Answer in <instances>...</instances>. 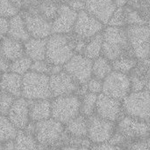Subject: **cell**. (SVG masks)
Listing matches in <instances>:
<instances>
[{
	"label": "cell",
	"instance_id": "6da1fadb",
	"mask_svg": "<svg viewBox=\"0 0 150 150\" xmlns=\"http://www.w3.org/2000/svg\"><path fill=\"white\" fill-rule=\"evenodd\" d=\"M102 56L110 61H113L123 56H134L127 38L126 27L105 26L102 31Z\"/></svg>",
	"mask_w": 150,
	"mask_h": 150
},
{
	"label": "cell",
	"instance_id": "7a4b0ae2",
	"mask_svg": "<svg viewBox=\"0 0 150 150\" xmlns=\"http://www.w3.org/2000/svg\"><path fill=\"white\" fill-rule=\"evenodd\" d=\"M76 34H52L47 39L46 59L52 65H64L75 54Z\"/></svg>",
	"mask_w": 150,
	"mask_h": 150
},
{
	"label": "cell",
	"instance_id": "3957f363",
	"mask_svg": "<svg viewBox=\"0 0 150 150\" xmlns=\"http://www.w3.org/2000/svg\"><path fill=\"white\" fill-rule=\"evenodd\" d=\"M22 97L26 100L52 99L49 75L33 71L23 75Z\"/></svg>",
	"mask_w": 150,
	"mask_h": 150
},
{
	"label": "cell",
	"instance_id": "277c9868",
	"mask_svg": "<svg viewBox=\"0 0 150 150\" xmlns=\"http://www.w3.org/2000/svg\"><path fill=\"white\" fill-rule=\"evenodd\" d=\"M64 132L65 126L53 118L35 122L34 137L41 148H58Z\"/></svg>",
	"mask_w": 150,
	"mask_h": 150
},
{
	"label": "cell",
	"instance_id": "5b68a950",
	"mask_svg": "<svg viewBox=\"0 0 150 150\" xmlns=\"http://www.w3.org/2000/svg\"><path fill=\"white\" fill-rule=\"evenodd\" d=\"M124 115L148 121L150 118V93L147 89L131 91L122 100Z\"/></svg>",
	"mask_w": 150,
	"mask_h": 150
},
{
	"label": "cell",
	"instance_id": "8992f818",
	"mask_svg": "<svg viewBox=\"0 0 150 150\" xmlns=\"http://www.w3.org/2000/svg\"><path fill=\"white\" fill-rule=\"evenodd\" d=\"M51 107L52 118L65 125L80 114L81 97L76 94L54 97Z\"/></svg>",
	"mask_w": 150,
	"mask_h": 150
},
{
	"label": "cell",
	"instance_id": "52a82bcc",
	"mask_svg": "<svg viewBox=\"0 0 150 150\" xmlns=\"http://www.w3.org/2000/svg\"><path fill=\"white\" fill-rule=\"evenodd\" d=\"M126 31L134 56L138 59L149 57L150 25L127 26Z\"/></svg>",
	"mask_w": 150,
	"mask_h": 150
},
{
	"label": "cell",
	"instance_id": "ba28073f",
	"mask_svg": "<svg viewBox=\"0 0 150 150\" xmlns=\"http://www.w3.org/2000/svg\"><path fill=\"white\" fill-rule=\"evenodd\" d=\"M116 131V123L94 114L88 118L87 137L92 144L107 143Z\"/></svg>",
	"mask_w": 150,
	"mask_h": 150
},
{
	"label": "cell",
	"instance_id": "9c48e42d",
	"mask_svg": "<svg viewBox=\"0 0 150 150\" xmlns=\"http://www.w3.org/2000/svg\"><path fill=\"white\" fill-rule=\"evenodd\" d=\"M116 131L120 133L129 142L147 139L150 134L147 121L123 115L116 123Z\"/></svg>",
	"mask_w": 150,
	"mask_h": 150
},
{
	"label": "cell",
	"instance_id": "30bf717a",
	"mask_svg": "<svg viewBox=\"0 0 150 150\" xmlns=\"http://www.w3.org/2000/svg\"><path fill=\"white\" fill-rule=\"evenodd\" d=\"M131 91L128 74L113 70L103 80V93L111 97L122 101Z\"/></svg>",
	"mask_w": 150,
	"mask_h": 150
},
{
	"label": "cell",
	"instance_id": "8fae6325",
	"mask_svg": "<svg viewBox=\"0 0 150 150\" xmlns=\"http://www.w3.org/2000/svg\"><path fill=\"white\" fill-rule=\"evenodd\" d=\"M93 60L83 54H75L64 65L63 70L69 73L80 85L86 84L92 77Z\"/></svg>",
	"mask_w": 150,
	"mask_h": 150
},
{
	"label": "cell",
	"instance_id": "7c38bea8",
	"mask_svg": "<svg viewBox=\"0 0 150 150\" xmlns=\"http://www.w3.org/2000/svg\"><path fill=\"white\" fill-rule=\"evenodd\" d=\"M105 27L101 21L84 10L77 13L73 33L83 39L88 40L101 33Z\"/></svg>",
	"mask_w": 150,
	"mask_h": 150
},
{
	"label": "cell",
	"instance_id": "4fadbf2b",
	"mask_svg": "<svg viewBox=\"0 0 150 150\" xmlns=\"http://www.w3.org/2000/svg\"><path fill=\"white\" fill-rule=\"evenodd\" d=\"M21 12V11H20ZM31 37L47 39L52 34V21L42 15L29 11L21 12Z\"/></svg>",
	"mask_w": 150,
	"mask_h": 150
},
{
	"label": "cell",
	"instance_id": "5bb4252c",
	"mask_svg": "<svg viewBox=\"0 0 150 150\" xmlns=\"http://www.w3.org/2000/svg\"><path fill=\"white\" fill-rule=\"evenodd\" d=\"M95 114L100 118L117 123L124 115L122 101L101 93L98 95Z\"/></svg>",
	"mask_w": 150,
	"mask_h": 150
},
{
	"label": "cell",
	"instance_id": "9a60e30c",
	"mask_svg": "<svg viewBox=\"0 0 150 150\" xmlns=\"http://www.w3.org/2000/svg\"><path fill=\"white\" fill-rule=\"evenodd\" d=\"M49 85L52 98L76 94L80 87V84L64 70L49 75Z\"/></svg>",
	"mask_w": 150,
	"mask_h": 150
},
{
	"label": "cell",
	"instance_id": "2e32d148",
	"mask_svg": "<svg viewBox=\"0 0 150 150\" xmlns=\"http://www.w3.org/2000/svg\"><path fill=\"white\" fill-rule=\"evenodd\" d=\"M76 11L71 9L66 3L61 4L54 19L52 20L53 34H69L73 32V28L77 18Z\"/></svg>",
	"mask_w": 150,
	"mask_h": 150
},
{
	"label": "cell",
	"instance_id": "e0dca14e",
	"mask_svg": "<svg viewBox=\"0 0 150 150\" xmlns=\"http://www.w3.org/2000/svg\"><path fill=\"white\" fill-rule=\"evenodd\" d=\"M7 117L18 130H24L31 121L28 100L22 96L16 98L7 114Z\"/></svg>",
	"mask_w": 150,
	"mask_h": 150
},
{
	"label": "cell",
	"instance_id": "ac0fdd59",
	"mask_svg": "<svg viewBox=\"0 0 150 150\" xmlns=\"http://www.w3.org/2000/svg\"><path fill=\"white\" fill-rule=\"evenodd\" d=\"M117 9L113 0H86L85 10L105 26Z\"/></svg>",
	"mask_w": 150,
	"mask_h": 150
},
{
	"label": "cell",
	"instance_id": "d6986e66",
	"mask_svg": "<svg viewBox=\"0 0 150 150\" xmlns=\"http://www.w3.org/2000/svg\"><path fill=\"white\" fill-rule=\"evenodd\" d=\"M132 91H141L146 88L150 78V58L138 59L137 64L128 74Z\"/></svg>",
	"mask_w": 150,
	"mask_h": 150
},
{
	"label": "cell",
	"instance_id": "ffe728a7",
	"mask_svg": "<svg viewBox=\"0 0 150 150\" xmlns=\"http://www.w3.org/2000/svg\"><path fill=\"white\" fill-rule=\"evenodd\" d=\"M0 53L11 62L25 55L24 42L5 35L0 40Z\"/></svg>",
	"mask_w": 150,
	"mask_h": 150
},
{
	"label": "cell",
	"instance_id": "44dd1931",
	"mask_svg": "<svg viewBox=\"0 0 150 150\" xmlns=\"http://www.w3.org/2000/svg\"><path fill=\"white\" fill-rule=\"evenodd\" d=\"M23 76L8 71L2 73L0 80V90L5 91L16 98L22 96Z\"/></svg>",
	"mask_w": 150,
	"mask_h": 150
},
{
	"label": "cell",
	"instance_id": "7402d4cb",
	"mask_svg": "<svg viewBox=\"0 0 150 150\" xmlns=\"http://www.w3.org/2000/svg\"><path fill=\"white\" fill-rule=\"evenodd\" d=\"M28 103L31 121L39 122L52 118L51 99L28 100Z\"/></svg>",
	"mask_w": 150,
	"mask_h": 150
},
{
	"label": "cell",
	"instance_id": "603a6c76",
	"mask_svg": "<svg viewBox=\"0 0 150 150\" xmlns=\"http://www.w3.org/2000/svg\"><path fill=\"white\" fill-rule=\"evenodd\" d=\"M7 35L23 42L31 37L27 31L26 25L21 12L9 19V28Z\"/></svg>",
	"mask_w": 150,
	"mask_h": 150
},
{
	"label": "cell",
	"instance_id": "cb8c5ba5",
	"mask_svg": "<svg viewBox=\"0 0 150 150\" xmlns=\"http://www.w3.org/2000/svg\"><path fill=\"white\" fill-rule=\"evenodd\" d=\"M25 54L33 61L46 59L47 39L30 37L24 42Z\"/></svg>",
	"mask_w": 150,
	"mask_h": 150
},
{
	"label": "cell",
	"instance_id": "d4e9b609",
	"mask_svg": "<svg viewBox=\"0 0 150 150\" xmlns=\"http://www.w3.org/2000/svg\"><path fill=\"white\" fill-rule=\"evenodd\" d=\"M65 126V132L76 138H88V118L79 114L70 121H69Z\"/></svg>",
	"mask_w": 150,
	"mask_h": 150
},
{
	"label": "cell",
	"instance_id": "484cf974",
	"mask_svg": "<svg viewBox=\"0 0 150 150\" xmlns=\"http://www.w3.org/2000/svg\"><path fill=\"white\" fill-rule=\"evenodd\" d=\"M14 150H39V144L33 134L18 130L14 139Z\"/></svg>",
	"mask_w": 150,
	"mask_h": 150
},
{
	"label": "cell",
	"instance_id": "4316f807",
	"mask_svg": "<svg viewBox=\"0 0 150 150\" xmlns=\"http://www.w3.org/2000/svg\"><path fill=\"white\" fill-rule=\"evenodd\" d=\"M102 50H103V34L101 32L94 35L93 37L88 39L83 55H84L85 57H87L91 60H94L97 57L102 56Z\"/></svg>",
	"mask_w": 150,
	"mask_h": 150
},
{
	"label": "cell",
	"instance_id": "83f0119b",
	"mask_svg": "<svg viewBox=\"0 0 150 150\" xmlns=\"http://www.w3.org/2000/svg\"><path fill=\"white\" fill-rule=\"evenodd\" d=\"M113 71L112 61L104 56H100L93 60L92 76L104 80Z\"/></svg>",
	"mask_w": 150,
	"mask_h": 150
},
{
	"label": "cell",
	"instance_id": "f1b7e54d",
	"mask_svg": "<svg viewBox=\"0 0 150 150\" xmlns=\"http://www.w3.org/2000/svg\"><path fill=\"white\" fill-rule=\"evenodd\" d=\"M18 128L11 122L7 116L0 115V142L13 141L18 133Z\"/></svg>",
	"mask_w": 150,
	"mask_h": 150
},
{
	"label": "cell",
	"instance_id": "f546056e",
	"mask_svg": "<svg viewBox=\"0 0 150 150\" xmlns=\"http://www.w3.org/2000/svg\"><path fill=\"white\" fill-rule=\"evenodd\" d=\"M98 95L91 92H87L81 96V109L80 114L89 118L95 114Z\"/></svg>",
	"mask_w": 150,
	"mask_h": 150
},
{
	"label": "cell",
	"instance_id": "4dcf8cb0",
	"mask_svg": "<svg viewBox=\"0 0 150 150\" xmlns=\"http://www.w3.org/2000/svg\"><path fill=\"white\" fill-rule=\"evenodd\" d=\"M138 58L134 56H123L112 61L114 71L129 74L137 64Z\"/></svg>",
	"mask_w": 150,
	"mask_h": 150
},
{
	"label": "cell",
	"instance_id": "1f68e13d",
	"mask_svg": "<svg viewBox=\"0 0 150 150\" xmlns=\"http://www.w3.org/2000/svg\"><path fill=\"white\" fill-rule=\"evenodd\" d=\"M32 64H33V60L26 55H24L11 62L10 71L23 76L26 72L31 71Z\"/></svg>",
	"mask_w": 150,
	"mask_h": 150
},
{
	"label": "cell",
	"instance_id": "d6a6232c",
	"mask_svg": "<svg viewBox=\"0 0 150 150\" xmlns=\"http://www.w3.org/2000/svg\"><path fill=\"white\" fill-rule=\"evenodd\" d=\"M127 5L139 12L150 24V0H128Z\"/></svg>",
	"mask_w": 150,
	"mask_h": 150
},
{
	"label": "cell",
	"instance_id": "836d02e7",
	"mask_svg": "<svg viewBox=\"0 0 150 150\" xmlns=\"http://www.w3.org/2000/svg\"><path fill=\"white\" fill-rule=\"evenodd\" d=\"M125 13H126V22L127 26L131 25H150L149 23L142 17V15L134 10L132 7L127 4L125 6Z\"/></svg>",
	"mask_w": 150,
	"mask_h": 150
},
{
	"label": "cell",
	"instance_id": "e575fe53",
	"mask_svg": "<svg viewBox=\"0 0 150 150\" xmlns=\"http://www.w3.org/2000/svg\"><path fill=\"white\" fill-rule=\"evenodd\" d=\"M106 26L118 27H126V13H125V6L117 8L112 17L110 18L108 24Z\"/></svg>",
	"mask_w": 150,
	"mask_h": 150
},
{
	"label": "cell",
	"instance_id": "d590c367",
	"mask_svg": "<svg viewBox=\"0 0 150 150\" xmlns=\"http://www.w3.org/2000/svg\"><path fill=\"white\" fill-rule=\"evenodd\" d=\"M16 97L12 95L0 90V115L7 116L11 105L13 104Z\"/></svg>",
	"mask_w": 150,
	"mask_h": 150
},
{
	"label": "cell",
	"instance_id": "8d00e7d4",
	"mask_svg": "<svg viewBox=\"0 0 150 150\" xmlns=\"http://www.w3.org/2000/svg\"><path fill=\"white\" fill-rule=\"evenodd\" d=\"M19 12L20 11L11 3V0H0V16L10 19Z\"/></svg>",
	"mask_w": 150,
	"mask_h": 150
},
{
	"label": "cell",
	"instance_id": "74e56055",
	"mask_svg": "<svg viewBox=\"0 0 150 150\" xmlns=\"http://www.w3.org/2000/svg\"><path fill=\"white\" fill-rule=\"evenodd\" d=\"M51 67H52V64H50L47 59L36 60V61H33L31 71L38 72V73L50 75Z\"/></svg>",
	"mask_w": 150,
	"mask_h": 150
},
{
	"label": "cell",
	"instance_id": "f35d334b",
	"mask_svg": "<svg viewBox=\"0 0 150 150\" xmlns=\"http://www.w3.org/2000/svg\"><path fill=\"white\" fill-rule=\"evenodd\" d=\"M87 84V88L89 92L94 93L96 95H99L101 93H103V80L95 77H91Z\"/></svg>",
	"mask_w": 150,
	"mask_h": 150
},
{
	"label": "cell",
	"instance_id": "ab89813d",
	"mask_svg": "<svg viewBox=\"0 0 150 150\" xmlns=\"http://www.w3.org/2000/svg\"><path fill=\"white\" fill-rule=\"evenodd\" d=\"M109 143L117 148H126L127 145L128 144V141L120 133H119L118 131H115L112 137L109 141Z\"/></svg>",
	"mask_w": 150,
	"mask_h": 150
},
{
	"label": "cell",
	"instance_id": "60d3db41",
	"mask_svg": "<svg viewBox=\"0 0 150 150\" xmlns=\"http://www.w3.org/2000/svg\"><path fill=\"white\" fill-rule=\"evenodd\" d=\"M126 148L129 150H149L147 139L131 141L127 145Z\"/></svg>",
	"mask_w": 150,
	"mask_h": 150
},
{
	"label": "cell",
	"instance_id": "b9f144b4",
	"mask_svg": "<svg viewBox=\"0 0 150 150\" xmlns=\"http://www.w3.org/2000/svg\"><path fill=\"white\" fill-rule=\"evenodd\" d=\"M66 4L76 12H80L85 10L86 0H67Z\"/></svg>",
	"mask_w": 150,
	"mask_h": 150
},
{
	"label": "cell",
	"instance_id": "7bdbcfd3",
	"mask_svg": "<svg viewBox=\"0 0 150 150\" xmlns=\"http://www.w3.org/2000/svg\"><path fill=\"white\" fill-rule=\"evenodd\" d=\"M9 28V19L0 16V39L7 35Z\"/></svg>",
	"mask_w": 150,
	"mask_h": 150
},
{
	"label": "cell",
	"instance_id": "ee69618b",
	"mask_svg": "<svg viewBox=\"0 0 150 150\" xmlns=\"http://www.w3.org/2000/svg\"><path fill=\"white\" fill-rule=\"evenodd\" d=\"M90 150H118V148L107 142L102 144H92V146L90 148Z\"/></svg>",
	"mask_w": 150,
	"mask_h": 150
},
{
	"label": "cell",
	"instance_id": "f6af8a7d",
	"mask_svg": "<svg viewBox=\"0 0 150 150\" xmlns=\"http://www.w3.org/2000/svg\"><path fill=\"white\" fill-rule=\"evenodd\" d=\"M10 64L11 62L0 53V72H5L10 71Z\"/></svg>",
	"mask_w": 150,
	"mask_h": 150
},
{
	"label": "cell",
	"instance_id": "bcb514c9",
	"mask_svg": "<svg viewBox=\"0 0 150 150\" xmlns=\"http://www.w3.org/2000/svg\"><path fill=\"white\" fill-rule=\"evenodd\" d=\"M46 0H24V8H28V10L37 7L39 4L43 3Z\"/></svg>",
	"mask_w": 150,
	"mask_h": 150
},
{
	"label": "cell",
	"instance_id": "7dc6e473",
	"mask_svg": "<svg viewBox=\"0 0 150 150\" xmlns=\"http://www.w3.org/2000/svg\"><path fill=\"white\" fill-rule=\"evenodd\" d=\"M60 150H90V148L76 145H64L61 147Z\"/></svg>",
	"mask_w": 150,
	"mask_h": 150
},
{
	"label": "cell",
	"instance_id": "c3c4849f",
	"mask_svg": "<svg viewBox=\"0 0 150 150\" xmlns=\"http://www.w3.org/2000/svg\"><path fill=\"white\" fill-rule=\"evenodd\" d=\"M11 1L20 11L24 9V0H11Z\"/></svg>",
	"mask_w": 150,
	"mask_h": 150
},
{
	"label": "cell",
	"instance_id": "681fc988",
	"mask_svg": "<svg viewBox=\"0 0 150 150\" xmlns=\"http://www.w3.org/2000/svg\"><path fill=\"white\" fill-rule=\"evenodd\" d=\"M127 1L128 0H113V2H114V4H115L117 8L126 6L127 4Z\"/></svg>",
	"mask_w": 150,
	"mask_h": 150
},
{
	"label": "cell",
	"instance_id": "f907efd6",
	"mask_svg": "<svg viewBox=\"0 0 150 150\" xmlns=\"http://www.w3.org/2000/svg\"><path fill=\"white\" fill-rule=\"evenodd\" d=\"M39 150H60V149H58L57 147H48V148H41L39 149Z\"/></svg>",
	"mask_w": 150,
	"mask_h": 150
},
{
	"label": "cell",
	"instance_id": "816d5d0a",
	"mask_svg": "<svg viewBox=\"0 0 150 150\" xmlns=\"http://www.w3.org/2000/svg\"><path fill=\"white\" fill-rule=\"evenodd\" d=\"M145 89H147V90L150 93V78L149 80H148V82H147V85H146V88H145Z\"/></svg>",
	"mask_w": 150,
	"mask_h": 150
},
{
	"label": "cell",
	"instance_id": "f5cc1de1",
	"mask_svg": "<svg viewBox=\"0 0 150 150\" xmlns=\"http://www.w3.org/2000/svg\"><path fill=\"white\" fill-rule=\"evenodd\" d=\"M147 142H148V145H149V150H150V134H149V136L147 138Z\"/></svg>",
	"mask_w": 150,
	"mask_h": 150
},
{
	"label": "cell",
	"instance_id": "db71d44e",
	"mask_svg": "<svg viewBox=\"0 0 150 150\" xmlns=\"http://www.w3.org/2000/svg\"><path fill=\"white\" fill-rule=\"evenodd\" d=\"M118 150H129V149H127V148H118Z\"/></svg>",
	"mask_w": 150,
	"mask_h": 150
},
{
	"label": "cell",
	"instance_id": "11a10c76",
	"mask_svg": "<svg viewBox=\"0 0 150 150\" xmlns=\"http://www.w3.org/2000/svg\"><path fill=\"white\" fill-rule=\"evenodd\" d=\"M147 123H148V126H149V132H150V118L147 121Z\"/></svg>",
	"mask_w": 150,
	"mask_h": 150
},
{
	"label": "cell",
	"instance_id": "9f6ffc18",
	"mask_svg": "<svg viewBox=\"0 0 150 150\" xmlns=\"http://www.w3.org/2000/svg\"><path fill=\"white\" fill-rule=\"evenodd\" d=\"M0 150H3V143L0 142Z\"/></svg>",
	"mask_w": 150,
	"mask_h": 150
},
{
	"label": "cell",
	"instance_id": "6f0895ef",
	"mask_svg": "<svg viewBox=\"0 0 150 150\" xmlns=\"http://www.w3.org/2000/svg\"><path fill=\"white\" fill-rule=\"evenodd\" d=\"M2 73H3V72H0V80H1V77H2Z\"/></svg>",
	"mask_w": 150,
	"mask_h": 150
},
{
	"label": "cell",
	"instance_id": "680465c9",
	"mask_svg": "<svg viewBox=\"0 0 150 150\" xmlns=\"http://www.w3.org/2000/svg\"><path fill=\"white\" fill-rule=\"evenodd\" d=\"M66 1H67V0H65V3H66Z\"/></svg>",
	"mask_w": 150,
	"mask_h": 150
},
{
	"label": "cell",
	"instance_id": "91938a15",
	"mask_svg": "<svg viewBox=\"0 0 150 150\" xmlns=\"http://www.w3.org/2000/svg\"><path fill=\"white\" fill-rule=\"evenodd\" d=\"M149 58H150V54H149Z\"/></svg>",
	"mask_w": 150,
	"mask_h": 150
},
{
	"label": "cell",
	"instance_id": "94428289",
	"mask_svg": "<svg viewBox=\"0 0 150 150\" xmlns=\"http://www.w3.org/2000/svg\"><path fill=\"white\" fill-rule=\"evenodd\" d=\"M63 1H65V0H63Z\"/></svg>",
	"mask_w": 150,
	"mask_h": 150
}]
</instances>
